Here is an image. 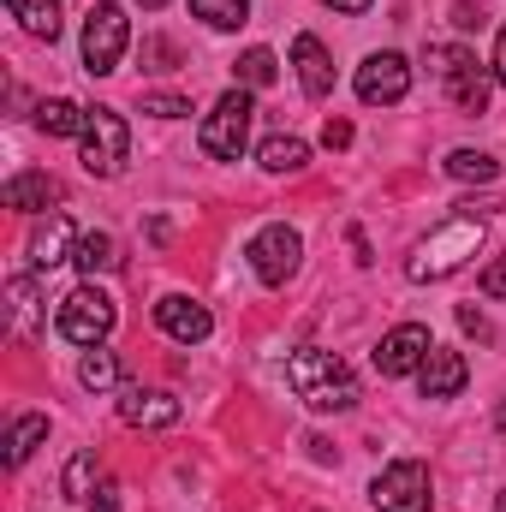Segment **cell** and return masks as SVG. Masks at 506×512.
<instances>
[{"label":"cell","instance_id":"obj_1","mask_svg":"<svg viewBox=\"0 0 506 512\" xmlns=\"http://www.w3.org/2000/svg\"><path fill=\"white\" fill-rule=\"evenodd\" d=\"M286 387L310 411H352L358 405V376L346 370L340 352H322V346H298L286 358Z\"/></svg>","mask_w":506,"mask_h":512},{"label":"cell","instance_id":"obj_2","mask_svg":"<svg viewBox=\"0 0 506 512\" xmlns=\"http://www.w3.org/2000/svg\"><path fill=\"white\" fill-rule=\"evenodd\" d=\"M483 233H489V215H453V221H441L417 251H411V262H405V274L423 286V280H447V274H459L471 256L483 251Z\"/></svg>","mask_w":506,"mask_h":512},{"label":"cell","instance_id":"obj_3","mask_svg":"<svg viewBox=\"0 0 506 512\" xmlns=\"http://www.w3.org/2000/svg\"><path fill=\"white\" fill-rule=\"evenodd\" d=\"M251 120H256L251 90H227V96L209 108L203 131H197L203 155H209V161H239V155H245V143H251Z\"/></svg>","mask_w":506,"mask_h":512},{"label":"cell","instance_id":"obj_4","mask_svg":"<svg viewBox=\"0 0 506 512\" xmlns=\"http://www.w3.org/2000/svg\"><path fill=\"white\" fill-rule=\"evenodd\" d=\"M114 298L90 280V286H78V292H66L60 298V310H54V328H60V340H72V346H102L108 334H114Z\"/></svg>","mask_w":506,"mask_h":512},{"label":"cell","instance_id":"obj_5","mask_svg":"<svg viewBox=\"0 0 506 512\" xmlns=\"http://www.w3.org/2000/svg\"><path fill=\"white\" fill-rule=\"evenodd\" d=\"M126 42H131V18L114 6V0H102V6H90V12H84V72H90V78L120 72Z\"/></svg>","mask_w":506,"mask_h":512},{"label":"cell","instance_id":"obj_6","mask_svg":"<svg viewBox=\"0 0 506 512\" xmlns=\"http://www.w3.org/2000/svg\"><path fill=\"white\" fill-rule=\"evenodd\" d=\"M131 155V126L114 114V108H90V126L78 137V161H84V173H96V179H114L120 167H126Z\"/></svg>","mask_w":506,"mask_h":512},{"label":"cell","instance_id":"obj_7","mask_svg":"<svg viewBox=\"0 0 506 512\" xmlns=\"http://www.w3.org/2000/svg\"><path fill=\"white\" fill-rule=\"evenodd\" d=\"M429 66H435V78L447 84V96H453L465 114H483V108H489V72L477 66L471 48H429Z\"/></svg>","mask_w":506,"mask_h":512},{"label":"cell","instance_id":"obj_8","mask_svg":"<svg viewBox=\"0 0 506 512\" xmlns=\"http://www.w3.org/2000/svg\"><path fill=\"white\" fill-rule=\"evenodd\" d=\"M376 512H429V465L423 459H393L370 489Z\"/></svg>","mask_w":506,"mask_h":512},{"label":"cell","instance_id":"obj_9","mask_svg":"<svg viewBox=\"0 0 506 512\" xmlns=\"http://www.w3.org/2000/svg\"><path fill=\"white\" fill-rule=\"evenodd\" d=\"M251 268H256V280L262 286H286L292 274H298V256H304V239L286 227V221H274V227H262L251 239Z\"/></svg>","mask_w":506,"mask_h":512},{"label":"cell","instance_id":"obj_10","mask_svg":"<svg viewBox=\"0 0 506 512\" xmlns=\"http://www.w3.org/2000/svg\"><path fill=\"white\" fill-rule=\"evenodd\" d=\"M405 90H411V60L405 54H370L358 66V102L393 108V102H405Z\"/></svg>","mask_w":506,"mask_h":512},{"label":"cell","instance_id":"obj_11","mask_svg":"<svg viewBox=\"0 0 506 512\" xmlns=\"http://www.w3.org/2000/svg\"><path fill=\"white\" fill-rule=\"evenodd\" d=\"M429 352H435V334H429L423 322H399L393 334H381L376 370H381V376H411V370H423V364H429Z\"/></svg>","mask_w":506,"mask_h":512},{"label":"cell","instance_id":"obj_12","mask_svg":"<svg viewBox=\"0 0 506 512\" xmlns=\"http://www.w3.org/2000/svg\"><path fill=\"white\" fill-rule=\"evenodd\" d=\"M155 328H161L167 340H179V346H203V340L215 334V316H209V304H197V298H185V292H167V298L155 304Z\"/></svg>","mask_w":506,"mask_h":512},{"label":"cell","instance_id":"obj_13","mask_svg":"<svg viewBox=\"0 0 506 512\" xmlns=\"http://www.w3.org/2000/svg\"><path fill=\"white\" fill-rule=\"evenodd\" d=\"M179 411H185V405H179L173 393H161V387H137V382L120 387V417H126L131 429H173Z\"/></svg>","mask_w":506,"mask_h":512},{"label":"cell","instance_id":"obj_14","mask_svg":"<svg viewBox=\"0 0 506 512\" xmlns=\"http://www.w3.org/2000/svg\"><path fill=\"white\" fill-rule=\"evenodd\" d=\"M72 251H78V239H72V221H66V215H48V221L30 233V245H24V256H30V268H36V274H48V268L72 262Z\"/></svg>","mask_w":506,"mask_h":512},{"label":"cell","instance_id":"obj_15","mask_svg":"<svg viewBox=\"0 0 506 512\" xmlns=\"http://www.w3.org/2000/svg\"><path fill=\"white\" fill-rule=\"evenodd\" d=\"M292 66H298V84H304V96H334V60H328V48L304 30L298 42H292Z\"/></svg>","mask_w":506,"mask_h":512},{"label":"cell","instance_id":"obj_16","mask_svg":"<svg viewBox=\"0 0 506 512\" xmlns=\"http://www.w3.org/2000/svg\"><path fill=\"white\" fill-rule=\"evenodd\" d=\"M465 382H471V364H465L459 352H441V346H435V352H429V364L417 370V387H423V399H453V393H459Z\"/></svg>","mask_w":506,"mask_h":512},{"label":"cell","instance_id":"obj_17","mask_svg":"<svg viewBox=\"0 0 506 512\" xmlns=\"http://www.w3.org/2000/svg\"><path fill=\"white\" fill-rule=\"evenodd\" d=\"M0 203H6V209H18V215H36V209L60 203V185H54L48 173H12V179H6V191H0Z\"/></svg>","mask_w":506,"mask_h":512},{"label":"cell","instance_id":"obj_18","mask_svg":"<svg viewBox=\"0 0 506 512\" xmlns=\"http://www.w3.org/2000/svg\"><path fill=\"white\" fill-rule=\"evenodd\" d=\"M84 126H90V108H78L66 96H48L36 108V131H48V137H84Z\"/></svg>","mask_w":506,"mask_h":512},{"label":"cell","instance_id":"obj_19","mask_svg":"<svg viewBox=\"0 0 506 512\" xmlns=\"http://www.w3.org/2000/svg\"><path fill=\"white\" fill-rule=\"evenodd\" d=\"M72 262H78V274H90V280L126 268V256H120V245H114V233H84L78 251H72Z\"/></svg>","mask_w":506,"mask_h":512},{"label":"cell","instance_id":"obj_20","mask_svg":"<svg viewBox=\"0 0 506 512\" xmlns=\"http://www.w3.org/2000/svg\"><path fill=\"white\" fill-rule=\"evenodd\" d=\"M262 167H268V173H304V167H310V143L292 137V131H274V137L262 143Z\"/></svg>","mask_w":506,"mask_h":512},{"label":"cell","instance_id":"obj_21","mask_svg":"<svg viewBox=\"0 0 506 512\" xmlns=\"http://www.w3.org/2000/svg\"><path fill=\"white\" fill-rule=\"evenodd\" d=\"M6 12H12L36 42H54V36H60V0H6Z\"/></svg>","mask_w":506,"mask_h":512},{"label":"cell","instance_id":"obj_22","mask_svg":"<svg viewBox=\"0 0 506 512\" xmlns=\"http://www.w3.org/2000/svg\"><path fill=\"white\" fill-rule=\"evenodd\" d=\"M78 382L90 387V393H120V352H108V346H90L84 352V364H78Z\"/></svg>","mask_w":506,"mask_h":512},{"label":"cell","instance_id":"obj_23","mask_svg":"<svg viewBox=\"0 0 506 512\" xmlns=\"http://www.w3.org/2000/svg\"><path fill=\"white\" fill-rule=\"evenodd\" d=\"M42 441H48V417H42V411H24V417L6 429V465H24Z\"/></svg>","mask_w":506,"mask_h":512},{"label":"cell","instance_id":"obj_24","mask_svg":"<svg viewBox=\"0 0 506 512\" xmlns=\"http://www.w3.org/2000/svg\"><path fill=\"white\" fill-rule=\"evenodd\" d=\"M495 173H501V161L483 155V149H453V155H447V179H459V185H471V179L489 185Z\"/></svg>","mask_w":506,"mask_h":512},{"label":"cell","instance_id":"obj_25","mask_svg":"<svg viewBox=\"0 0 506 512\" xmlns=\"http://www.w3.org/2000/svg\"><path fill=\"white\" fill-rule=\"evenodd\" d=\"M233 78H239V90H268V84L280 78V60H274L268 48H245L239 66H233Z\"/></svg>","mask_w":506,"mask_h":512},{"label":"cell","instance_id":"obj_26","mask_svg":"<svg viewBox=\"0 0 506 512\" xmlns=\"http://www.w3.org/2000/svg\"><path fill=\"white\" fill-rule=\"evenodd\" d=\"M191 12L209 24V30H239L251 18V0H191Z\"/></svg>","mask_w":506,"mask_h":512},{"label":"cell","instance_id":"obj_27","mask_svg":"<svg viewBox=\"0 0 506 512\" xmlns=\"http://www.w3.org/2000/svg\"><path fill=\"white\" fill-rule=\"evenodd\" d=\"M90 489H96V453L84 447V453H72V465H66V477H60V495H66V501H90Z\"/></svg>","mask_w":506,"mask_h":512},{"label":"cell","instance_id":"obj_28","mask_svg":"<svg viewBox=\"0 0 506 512\" xmlns=\"http://www.w3.org/2000/svg\"><path fill=\"white\" fill-rule=\"evenodd\" d=\"M6 304H12V322L30 334V328H36V280H30V274L6 280Z\"/></svg>","mask_w":506,"mask_h":512},{"label":"cell","instance_id":"obj_29","mask_svg":"<svg viewBox=\"0 0 506 512\" xmlns=\"http://www.w3.org/2000/svg\"><path fill=\"white\" fill-rule=\"evenodd\" d=\"M137 108H143L149 120H179V114H191V102H185V96H173V90H149Z\"/></svg>","mask_w":506,"mask_h":512},{"label":"cell","instance_id":"obj_30","mask_svg":"<svg viewBox=\"0 0 506 512\" xmlns=\"http://www.w3.org/2000/svg\"><path fill=\"white\" fill-rule=\"evenodd\" d=\"M477 286H483V298H506V251L483 268V280H477Z\"/></svg>","mask_w":506,"mask_h":512},{"label":"cell","instance_id":"obj_31","mask_svg":"<svg viewBox=\"0 0 506 512\" xmlns=\"http://www.w3.org/2000/svg\"><path fill=\"white\" fill-rule=\"evenodd\" d=\"M459 328H465V334H477V340H495V328H489V316H483L477 304H459Z\"/></svg>","mask_w":506,"mask_h":512},{"label":"cell","instance_id":"obj_32","mask_svg":"<svg viewBox=\"0 0 506 512\" xmlns=\"http://www.w3.org/2000/svg\"><path fill=\"white\" fill-rule=\"evenodd\" d=\"M90 512H120V489L114 483H96L90 489Z\"/></svg>","mask_w":506,"mask_h":512},{"label":"cell","instance_id":"obj_33","mask_svg":"<svg viewBox=\"0 0 506 512\" xmlns=\"http://www.w3.org/2000/svg\"><path fill=\"white\" fill-rule=\"evenodd\" d=\"M322 143H328V149H346V143H352V120H328V126H322Z\"/></svg>","mask_w":506,"mask_h":512},{"label":"cell","instance_id":"obj_34","mask_svg":"<svg viewBox=\"0 0 506 512\" xmlns=\"http://www.w3.org/2000/svg\"><path fill=\"white\" fill-rule=\"evenodd\" d=\"M453 24H459V30H477V24H483V12H477L471 0H459V6H453Z\"/></svg>","mask_w":506,"mask_h":512},{"label":"cell","instance_id":"obj_35","mask_svg":"<svg viewBox=\"0 0 506 512\" xmlns=\"http://www.w3.org/2000/svg\"><path fill=\"white\" fill-rule=\"evenodd\" d=\"M489 72H495V84H506V24H501V42H495V66Z\"/></svg>","mask_w":506,"mask_h":512},{"label":"cell","instance_id":"obj_36","mask_svg":"<svg viewBox=\"0 0 506 512\" xmlns=\"http://www.w3.org/2000/svg\"><path fill=\"white\" fill-rule=\"evenodd\" d=\"M304 447H310V453H316V459H322V465H334V447H328V441H322V435H310V441H304Z\"/></svg>","mask_w":506,"mask_h":512},{"label":"cell","instance_id":"obj_37","mask_svg":"<svg viewBox=\"0 0 506 512\" xmlns=\"http://www.w3.org/2000/svg\"><path fill=\"white\" fill-rule=\"evenodd\" d=\"M334 12H370V0H328Z\"/></svg>","mask_w":506,"mask_h":512},{"label":"cell","instance_id":"obj_38","mask_svg":"<svg viewBox=\"0 0 506 512\" xmlns=\"http://www.w3.org/2000/svg\"><path fill=\"white\" fill-rule=\"evenodd\" d=\"M137 6H149V12H161V6H167V0H137Z\"/></svg>","mask_w":506,"mask_h":512},{"label":"cell","instance_id":"obj_39","mask_svg":"<svg viewBox=\"0 0 506 512\" xmlns=\"http://www.w3.org/2000/svg\"><path fill=\"white\" fill-rule=\"evenodd\" d=\"M495 512H506V489H501V495H495Z\"/></svg>","mask_w":506,"mask_h":512}]
</instances>
